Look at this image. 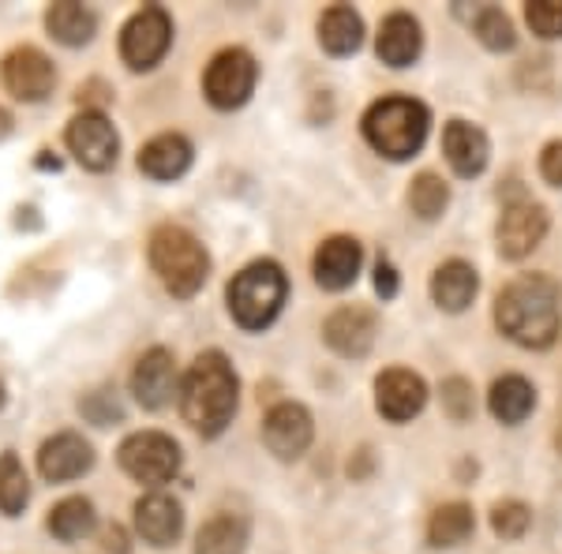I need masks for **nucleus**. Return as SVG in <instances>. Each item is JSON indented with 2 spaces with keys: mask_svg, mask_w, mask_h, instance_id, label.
I'll return each mask as SVG.
<instances>
[{
  "mask_svg": "<svg viewBox=\"0 0 562 554\" xmlns=\"http://www.w3.org/2000/svg\"><path fill=\"white\" fill-rule=\"evenodd\" d=\"M559 285L543 274H521L498 293L495 299V323L510 341L525 349H548L559 338L562 307Z\"/></svg>",
  "mask_w": 562,
  "mask_h": 554,
  "instance_id": "obj_1",
  "label": "nucleus"
},
{
  "mask_svg": "<svg viewBox=\"0 0 562 554\" xmlns=\"http://www.w3.org/2000/svg\"><path fill=\"white\" fill-rule=\"evenodd\" d=\"M237 371L222 352H203L180 383V412L199 434L214 439L237 412Z\"/></svg>",
  "mask_w": 562,
  "mask_h": 554,
  "instance_id": "obj_2",
  "label": "nucleus"
},
{
  "mask_svg": "<svg viewBox=\"0 0 562 554\" xmlns=\"http://www.w3.org/2000/svg\"><path fill=\"white\" fill-rule=\"evenodd\" d=\"M150 267L169 293L188 299L203 289L206 274H211V256H206V248L188 229L161 225L150 236Z\"/></svg>",
  "mask_w": 562,
  "mask_h": 554,
  "instance_id": "obj_3",
  "label": "nucleus"
},
{
  "mask_svg": "<svg viewBox=\"0 0 562 554\" xmlns=\"http://www.w3.org/2000/svg\"><path fill=\"white\" fill-rule=\"evenodd\" d=\"M428 109L413 98H383L364 113V135L383 158L405 161L428 139Z\"/></svg>",
  "mask_w": 562,
  "mask_h": 554,
  "instance_id": "obj_4",
  "label": "nucleus"
},
{
  "mask_svg": "<svg viewBox=\"0 0 562 554\" xmlns=\"http://www.w3.org/2000/svg\"><path fill=\"white\" fill-rule=\"evenodd\" d=\"M285 274H281L278 262L262 259L244 267L237 278L229 281V312L244 330H267L278 319L281 304H285Z\"/></svg>",
  "mask_w": 562,
  "mask_h": 554,
  "instance_id": "obj_5",
  "label": "nucleus"
},
{
  "mask_svg": "<svg viewBox=\"0 0 562 554\" xmlns=\"http://www.w3.org/2000/svg\"><path fill=\"white\" fill-rule=\"evenodd\" d=\"M121 468L128 472L132 479L139 484H150V487H161L180 472V446L169 434L161 431H139V434H128L121 442Z\"/></svg>",
  "mask_w": 562,
  "mask_h": 554,
  "instance_id": "obj_6",
  "label": "nucleus"
},
{
  "mask_svg": "<svg viewBox=\"0 0 562 554\" xmlns=\"http://www.w3.org/2000/svg\"><path fill=\"white\" fill-rule=\"evenodd\" d=\"M169 42H173V20L166 15V8H139L121 31V57L128 68L147 71L166 57Z\"/></svg>",
  "mask_w": 562,
  "mask_h": 554,
  "instance_id": "obj_7",
  "label": "nucleus"
},
{
  "mask_svg": "<svg viewBox=\"0 0 562 554\" xmlns=\"http://www.w3.org/2000/svg\"><path fill=\"white\" fill-rule=\"evenodd\" d=\"M256 79H259V68H256V60H251V53L222 49L203 76L206 102H211L214 109H237L251 98Z\"/></svg>",
  "mask_w": 562,
  "mask_h": 554,
  "instance_id": "obj_8",
  "label": "nucleus"
},
{
  "mask_svg": "<svg viewBox=\"0 0 562 554\" xmlns=\"http://www.w3.org/2000/svg\"><path fill=\"white\" fill-rule=\"evenodd\" d=\"M68 150L76 154V161L90 172H105L116 166V154H121V139H116V128L105 121V113L98 109H83L79 116L68 121L65 132Z\"/></svg>",
  "mask_w": 562,
  "mask_h": 554,
  "instance_id": "obj_9",
  "label": "nucleus"
},
{
  "mask_svg": "<svg viewBox=\"0 0 562 554\" xmlns=\"http://www.w3.org/2000/svg\"><path fill=\"white\" fill-rule=\"evenodd\" d=\"M0 76H4V87L12 90L20 102H42V98H49L53 83H57L53 60L45 57L42 49H34V45H23V49L8 53Z\"/></svg>",
  "mask_w": 562,
  "mask_h": 554,
  "instance_id": "obj_10",
  "label": "nucleus"
},
{
  "mask_svg": "<svg viewBox=\"0 0 562 554\" xmlns=\"http://www.w3.org/2000/svg\"><path fill=\"white\" fill-rule=\"evenodd\" d=\"M312 416H307L304 405H293V402H281L267 412L262 420V442L267 450L274 453L281 461H296L301 453L312 446Z\"/></svg>",
  "mask_w": 562,
  "mask_h": 554,
  "instance_id": "obj_11",
  "label": "nucleus"
},
{
  "mask_svg": "<svg viewBox=\"0 0 562 554\" xmlns=\"http://www.w3.org/2000/svg\"><path fill=\"white\" fill-rule=\"evenodd\" d=\"M543 233H548V214H543V206L529 203V199H518V203H510L498 217V251H503L506 259H525L532 248L543 240Z\"/></svg>",
  "mask_w": 562,
  "mask_h": 554,
  "instance_id": "obj_12",
  "label": "nucleus"
},
{
  "mask_svg": "<svg viewBox=\"0 0 562 554\" xmlns=\"http://www.w3.org/2000/svg\"><path fill=\"white\" fill-rule=\"evenodd\" d=\"M428 402V386L405 368H390L375 378V408L390 423H409Z\"/></svg>",
  "mask_w": 562,
  "mask_h": 554,
  "instance_id": "obj_13",
  "label": "nucleus"
},
{
  "mask_svg": "<svg viewBox=\"0 0 562 554\" xmlns=\"http://www.w3.org/2000/svg\"><path fill=\"white\" fill-rule=\"evenodd\" d=\"M94 465V450H90L87 439L79 434H53V439L42 442L38 450V472L49 484H68V479H79L83 472H90Z\"/></svg>",
  "mask_w": 562,
  "mask_h": 554,
  "instance_id": "obj_14",
  "label": "nucleus"
},
{
  "mask_svg": "<svg viewBox=\"0 0 562 554\" xmlns=\"http://www.w3.org/2000/svg\"><path fill=\"white\" fill-rule=\"evenodd\" d=\"M177 389V363L169 349H150L143 352L139 363L132 371V394L143 408H161L169 405Z\"/></svg>",
  "mask_w": 562,
  "mask_h": 554,
  "instance_id": "obj_15",
  "label": "nucleus"
},
{
  "mask_svg": "<svg viewBox=\"0 0 562 554\" xmlns=\"http://www.w3.org/2000/svg\"><path fill=\"white\" fill-rule=\"evenodd\" d=\"M375 315L368 307H338L330 319L323 323V338L338 357H368L371 341H375Z\"/></svg>",
  "mask_w": 562,
  "mask_h": 554,
  "instance_id": "obj_16",
  "label": "nucleus"
},
{
  "mask_svg": "<svg viewBox=\"0 0 562 554\" xmlns=\"http://www.w3.org/2000/svg\"><path fill=\"white\" fill-rule=\"evenodd\" d=\"M360 262H364V251H360V244L352 236H330L315 251V281L326 293H341V289H349L357 281Z\"/></svg>",
  "mask_w": 562,
  "mask_h": 554,
  "instance_id": "obj_17",
  "label": "nucleus"
},
{
  "mask_svg": "<svg viewBox=\"0 0 562 554\" xmlns=\"http://www.w3.org/2000/svg\"><path fill=\"white\" fill-rule=\"evenodd\" d=\"M135 529H139V535L150 547H173L180 532H184V513H180L173 498L154 490V495L135 502Z\"/></svg>",
  "mask_w": 562,
  "mask_h": 554,
  "instance_id": "obj_18",
  "label": "nucleus"
},
{
  "mask_svg": "<svg viewBox=\"0 0 562 554\" xmlns=\"http://www.w3.org/2000/svg\"><path fill=\"white\" fill-rule=\"evenodd\" d=\"M420 23L405 12L386 15L383 26H379V38H375V53L386 68H409L416 57H420Z\"/></svg>",
  "mask_w": 562,
  "mask_h": 554,
  "instance_id": "obj_19",
  "label": "nucleus"
},
{
  "mask_svg": "<svg viewBox=\"0 0 562 554\" xmlns=\"http://www.w3.org/2000/svg\"><path fill=\"white\" fill-rule=\"evenodd\" d=\"M487 135L476 128V124L465 121H450L447 132H442V154H447L450 169L458 177H476L487 166Z\"/></svg>",
  "mask_w": 562,
  "mask_h": 554,
  "instance_id": "obj_20",
  "label": "nucleus"
},
{
  "mask_svg": "<svg viewBox=\"0 0 562 554\" xmlns=\"http://www.w3.org/2000/svg\"><path fill=\"white\" fill-rule=\"evenodd\" d=\"M188 166H192V143L177 132L154 135L147 147L139 150V169L150 180H177L184 177Z\"/></svg>",
  "mask_w": 562,
  "mask_h": 554,
  "instance_id": "obj_21",
  "label": "nucleus"
},
{
  "mask_svg": "<svg viewBox=\"0 0 562 554\" xmlns=\"http://www.w3.org/2000/svg\"><path fill=\"white\" fill-rule=\"evenodd\" d=\"M480 281H476V270L469 267V262H442L439 270H435L431 278V296L435 304L442 307V312H465L469 304H473Z\"/></svg>",
  "mask_w": 562,
  "mask_h": 554,
  "instance_id": "obj_22",
  "label": "nucleus"
},
{
  "mask_svg": "<svg viewBox=\"0 0 562 554\" xmlns=\"http://www.w3.org/2000/svg\"><path fill=\"white\" fill-rule=\"evenodd\" d=\"M364 42V23L349 4H334L319 15V45L334 57H349Z\"/></svg>",
  "mask_w": 562,
  "mask_h": 554,
  "instance_id": "obj_23",
  "label": "nucleus"
},
{
  "mask_svg": "<svg viewBox=\"0 0 562 554\" xmlns=\"http://www.w3.org/2000/svg\"><path fill=\"white\" fill-rule=\"evenodd\" d=\"M45 31L60 45H87L98 31V15L90 8L76 4V0H60V4H49V12H45Z\"/></svg>",
  "mask_w": 562,
  "mask_h": 554,
  "instance_id": "obj_24",
  "label": "nucleus"
},
{
  "mask_svg": "<svg viewBox=\"0 0 562 554\" xmlns=\"http://www.w3.org/2000/svg\"><path fill=\"white\" fill-rule=\"evenodd\" d=\"M532 405H537V389L525 383L521 375H503L492 386V394H487V408L503 423H521L532 412Z\"/></svg>",
  "mask_w": 562,
  "mask_h": 554,
  "instance_id": "obj_25",
  "label": "nucleus"
},
{
  "mask_svg": "<svg viewBox=\"0 0 562 554\" xmlns=\"http://www.w3.org/2000/svg\"><path fill=\"white\" fill-rule=\"evenodd\" d=\"M244 547H248V521L237 513L206 521L195 540V554H244Z\"/></svg>",
  "mask_w": 562,
  "mask_h": 554,
  "instance_id": "obj_26",
  "label": "nucleus"
},
{
  "mask_svg": "<svg viewBox=\"0 0 562 554\" xmlns=\"http://www.w3.org/2000/svg\"><path fill=\"white\" fill-rule=\"evenodd\" d=\"M473 529H476L473 510H469L465 502H447L431 513L428 540H431V547H458V543H465L469 535H473Z\"/></svg>",
  "mask_w": 562,
  "mask_h": 554,
  "instance_id": "obj_27",
  "label": "nucleus"
},
{
  "mask_svg": "<svg viewBox=\"0 0 562 554\" xmlns=\"http://www.w3.org/2000/svg\"><path fill=\"white\" fill-rule=\"evenodd\" d=\"M94 506L87 502V498H65V502L53 506L49 513V532L57 535L60 543H79L87 540L90 532H94Z\"/></svg>",
  "mask_w": 562,
  "mask_h": 554,
  "instance_id": "obj_28",
  "label": "nucleus"
},
{
  "mask_svg": "<svg viewBox=\"0 0 562 554\" xmlns=\"http://www.w3.org/2000/svg\"><path fill=\"white\" fill-rule=\"evenodd\" d=\"M26 498H31V484L15 453H0V513L20 517Z\"/></svg>",
  "mask_w": 562,
  "mask_h": 554,
  "instance_id": "obj_29",
  "label": "nucleus"
},
{
  "mask_svg": "<svg viewBox=\"0 0 562 554\" xmlns=\"http://www.w3.org/2000/svg\"><path fill=\"white\" fill-rule=\"evenodd\" d=\"M447 203H450V188L442 184L435 172H420V177L413 180L409 206L416 211V217H424V222H435V217L447 211Z\"/></svg>",
  "mask_w": 562,
  "mask_h": 554,
  "instance_id": "obj_30",
  "label": "nucleus"
},
{
  "mask_svg": "<svg viewBox=\"0 0 562 554\" xmlns=\"http://www.w3.org/2000/svg\"><path fill=\"white\" fill-rule=\"evenodd\" d=\"M476 38L487 45V49H495V53H506V49H514V42H518V34H514V23L506 20L498 8H480V15H476Z\"/></svg>",
  "mask_w": 562,
  "mask_h": 554,
  "instance_id": "obj_31",
  "label": "nucleus"
},
{
  "mask_svg": "<svg viewBox=\"0 0 562 554\" xmlns=\"http://www.w3.org/2000/svg\"><path fill=\"white\" fill-rule=\"evenodd\" d=\"M529 524H532V513H529V506L525 502H498L495 510H492V529L503 535V540H521L525 532H529Z\"/></svg>",
  "mask_w": 562,
  "mask_h": 554,
  "instance_id": "obj_32",
  "label": "nucleus"
},
{
  "mask_svg": "<svg viewBox=\"0 0 562 554\" xmlns=\"http://www.w3.org/2000/svg\"><path fill=\"white\" fill-rule=\"evenodd\" d=\"M525 20L540 38H562V0H532L525 8Z\"/></svg>",
  "mask_w": 562,
  "mask_h": 554,
  "instance_id": "obj_33",
  "label": "nucleus"
},
{
  "mask_svg": "<svg viewBox=\"0 0 562 554\" xmlns=\"http://www.w3.org/2000/svg\"><path fill=\"white\" fill-rule=\"evenodd\" d=\"M442 405H447L450 420H469L473 416V386L465 378H447L442 383Z\"/></svg>",
  "mask_w": 562,
  "mask_h": 554,
  "instance_id": "obj_34",
  "label": "nucleus"
},
{
  "mask_svg": "<svg viewBox=\"0 0 562 554\" xmlns=\"http://www.w3.org/2000/svg\"><path fill=\"white\" fill-rule=\"evenodd\" d=\"M540 172H543V180H548V184L562 188V139L551 143V147L540 154Z\"/></svg>",
  "mask_w": 562,
  "mask_h": 554,
  "instance_id": "obj_35",
  "label": "nucleus"
},
{
  "mask_svg": "<svg viewBox=\"0 0 562 554\" xmlns=\"http://www.w3.org/2000/svg\"><path fill=\"white\" fill-rule=\"evenodd\" d=\"M375 289H379V296L390 299L397 293V274H394V267L390 262H379L375 267Z\"/></svg>",
  "mask_w": 562,
  "mask_h": 554,
  "instance_id": "obj_36",
  "label": "nucleus"
},
{
  "mask_svg": "<svg viewBox=\"0 0 562 554\" xmlns=\"http://www.w3.org/2000/svg\"><path fill=\"white\" fill-rule=\"evenodd\" d=\"M102 540H105V551H113V554H128V535H124L121 524H109Z\"/></svg>",
  "mask_w": 562,
  "mask_h": 554,
  "instance_id": "obj_37",
  "label": "nucleus"
},
{
  "mask_svg": "<svg viewBox=\"0 0 562 554\" xmlns=\"http://www.w3.org/2000/svg\"><path fill=\"white\" fill-rule=\"evenodd\" d=\"M12 132V116H8V109H0V139Z\"/></svg>",
  "mask_w": 562,
  "mask_h": 554,
  "instance_id": "obj_38",
  "label": "nucleus"
},
{
  "mask_svg": "<svg viewBox=\"0 0 562 554\" xmlns=\"http://www.w3.org/2000/svg\"><path fill=\"white\" fill-rule=\"evenodd\" d=\"M0 405H4V386H0Z\"/></svg>",
  "mask_w": 562,
  "mask_h": 554,
  "instance_id": "obj_39",
  "label": "nucleus"
},
{
  "mask_svg": "<svg viewBox=\"0 0 562 554\" xmlns=\"http://www.w3.org/2000/svg\"><path fill=\"white\" fill-rule=\"evenodd\" d=\"M559 450H562V431H559Z\"/></svg>",
  "mask_w": 562,
  "mask_h": 554,
  "instance_id": "obj_40",
  "label": "nucleus"
}]
</instances>
